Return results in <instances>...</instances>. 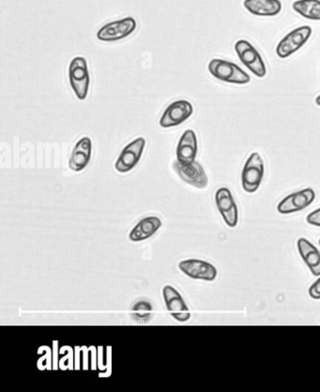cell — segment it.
<instances>
[{"label":"cell","mask_w":320,"mask_h":392,"mask_svg":"<svg viewBox=\"0 0 320 392\" xmlns=\"http://www.w3.org/2000/svg\"><path fill=\"white\" fill-rule=\"evenodd\" d=\"M208 72L220 81L235 85H246L251 77L236 64L223 59H213L208 63Z\"/></svg>","instance_id":"obj_1"},{"label":"cell","mask_w":320,"mask_h":392,"mask_svg":"<svg viewBox=\"0 0 320 392\" xmlns=\"http://www.w3.org/2000/svg\"><path fill=\"white\" fill-rule=\"evenodd\" d=\"M69 80L70 87L78 99H86L90 87V76L86 58L76 57L70 61Z\"/></svg>","instance_id":"obj_2"},{"label":"cell","mask_w":320,"mask_h":392,"mask_svg":"<svg viewBox=\"0 0 320 392\" xmlns=\"http://www.w3.org/2000/svg\"><path fill=\"white\" fill-rule=\"evenodd\" d=\"M235 51L242 63L258 78L267 75L266 65L257 49L247 40H240L235 44Z\"/></svg>","instance_id":"obj_3"},{"label":"cell","mask_w":320,"mask_h":392,"mask_svg":"<svg viewBox=\"0 0 320 392\" xmlns=\"http://www.w3.org/2000/svg\"><path fill=\"white\" fill-rule=\"evenodd\" d=\"M264 176V162L258 153H252L243 167L242 184L243 190L255 193L260 188Z\"/></svg>","instance_id":"obj_4"},{"label":"cell","mask_w":320,"mask_h":392,"mask_svg":"<svg viewBox=\"0 0 320 392\" xmlns=\"http://www.w3.org/2000/svg\"><path fill=\"white\" fill-rule=\"evenodd\" d=\"M312 28L309 26H301L289 32L278 43L276 54L280 58H287L299 51L312 35Z\"/></svg>","instance_id":"obj_5"},{"label":"cell","mask_w":320,"mask_h":392,"mask_svg":"<svg viewBox=\"0 0 320 392\" xmlns=\"http://www.w3.org/2000/svg\"><path fill=\"white\" fill-rule=\"evenodd\" d=\"M137 26L136 19L133 17H126L102 26L97 33V38L99 40L107 41V43L123 40L133 34Z\"/></svg>","instance_id":"obj_6"},{"label":"cell","mask_w":320,"mask_h":392,"mask_svg":"<svg viewBox=\"0 0 320 392\" xmlns=\"http://www.w3.org/2000/svg\"><path fill=\"white\" fill-rule=\"evenodd\" d=\"M146 146V140L142 137L136 138L131 141L128 146L122 150V154L114 164V168L117 172L120 173H126L131 172L132 170L136 168L138 162L140 161L142 157L144 149Z\"/></svg>","instance_id":"obj_7"},{"label":"cell","mask_w":320,"mask_h":392,"mask_svg":"<svg viewBox=\"0 0 320 392\" xmlns=\"http://www.w3.org/2000/svg\"><path fill=\"white\" fill-rule=\"evenodd\" d=\"M176 173L186 184L193 185L199 190L207 187L208 179L204 168L198 161L191 164H181L178 160L173 162Z\"/></svg>","instance_id":"obj_8"},{"label":"cell","mask_w":320,"mask_h":392,"mask_svg":"<svg viewBox=\"0 0 320 392\" xmlns=\"http://www.w3.org/2000/svg\"><path fill=\"white\" fill-rule=\"evenodd\" d=\"M163 297L167 311L178 322H187L191 318L189 308L184 302L183 296L172 285H164Z\"/></svg>","instance_id":"obj_9"},{"label":"cell","mask_w":320,"mask_h":392,"mask_svg":"<svg viewBox=\"0 0 320 392\" xmlns=\"http://www.w3.org/2000/svg\"><path fill=\"white\" fill-rule=\"evenodd\" d=\"M193 105L187 100H177L171 103L161 117L160 126L164 129L181 125L192 116Z\"/></svg>","instance_id":"obj_10"},{"label":"cell","mask_w":320,"mask_h":392,"mask_svg":"<svg viewBox=\"0 0 320 392\" xmlns=\"http://www.w3.org/2000/svg\"><path fill=\"white\" fill-rule=\"evenodd\" d=\"M178 269L192 279L213 281L217 277L216 268L201 259H185L178 263Z\"/></svg>","instance_id":"obj_11"},{"label":"cell","mask_w":320,"mask_h":392,"mask_svg":"<svg viewBox=\"0 0 320 392\" xmlns=\"http://www.w3.org/2000/svg\"><path fill=\"white\" fill-rule=\"evenodd\" d=\"M215 202L225 224L230 228H235L239 221V212L231 191L227 187L219 188L216 191Z\"/></svg>","instance_id":"obj_12"},{"label":"cell","mask_w":320,"mask_h":392,"mask_svg":"<svg viewBox=\"0 0 320 392\" xmlns=\"http://www.w3.org/2000/svg\"><path fill=\"white\" fill-rule=\"evenodd\" d=\"M315 199V191L312 188H306V190L299 191V192L284 197L279 203L277 210L282 214L296 213V212L304 210L312 205Z\"/></svg>","instance_id":"obj_13"},{"label":"cell","mask_w":320,"mask_h":392,"mask_svg":"<svg viewBox=\"0 0 320 392\" xmlns=\"http://www.w3.org/2000/svg\"><path fill=\"white\" fill-rule=\"evenodd\" d=\"M92 141L89 137L80 138L75 144L69 161L70 169L79 173L89 165L92 158Z\"/></svg>","instance_id":"obj_14"},{"label":"cell","mask_w":320,"mask_h":392,"mask_svg":"<svg viewBox=\"0 0 320 392\" xmlns=\"http://www.w3.org/2000/svg\"><path fill=\"white\" fill-rule=\"evenodd\" d=\"M198 138L195 131L188 129L181 135L177 146V160L181 164H191L198 156Z\"/></svg>","instance_id":"obj_15"},{"label":"cell","mask_w":320,"mask_h":392,"mask_svg":"<svg viewBox=\"0 0 320 392\" xmlns=\"http://www.w3.org/2000/svg\"><path fill=\"white\" fill-rule=\"evenodd\" d=\"M161 220L157 217H148L141 219L132 229L129 239L133 243H139L152 237L161 229Z\"/></svg>","instance_id":"obj_16"},{"label":"cell","mask_w":320,"mask_h":392,"mask_svg":"<svg viewBox=\"0 0 320 392\" xmlns=\"http://www.w3.org/2000/svg\"><path fill=\"white\" fill-rule=\"evenodd\" d=\"M243 6L255 16H276L282 11L280 0H245Z\"/></svg>","instance_id":"obj_17"},{"label":"cell","mask_w":320,"mask_h":392,"mask_svg":"<svg viewBox=\"0 0 320 392\" xmlns=\"http://www.w3.org/2000/svg\"><path fill=\"white\" fill-rule=\"evenodd\" d=\"M297 244L299 255L304 259L305 264L307 265L314 276H319L320 253L319 249L305 238H299Z\"/></svg>","instance_id":"obj_18"},{"label":"cell","mask_w":320,"mask_h":392,"mask_svg":"<svg viewBox=\"0 0 320 392\" xmlns=\"http://www.w3.org/2000/svg\"><path fill=\"white\" fill-rule=\"evenodd\" d=\"M292 8L304 18L320 21V0H297Z\"/></svg>","instance_id":"obj_19"},{"label":"cell","mask_w":320,"mask_h":392,"mask_svg":"<svg viewBox=\"0 0 320 392\" xmlns=\"http://www.w3.org/2000/svg\"><path fill=\"white\" fill-rule=\"evenodd\" d=\"M152 314V307L151 303L148 302H138L134 305L132 315L134 320L140 322H146L149 320Z\"/></svg>","instance_id":"obj_20"},{"label":"cell","mask_w":320,"mask_h":392,"mask_svg":"<svg viewBox=\"0 0 320 392\" xmlns=\"http://www.w3.org/2000/svg\"><path fill=\"white\" fill-rule=\"evenodd\" d=\"M306 221L310 225L320 227V208L308 214Z\"/></svg>","instance_id":"obj_21"},{"label":"cell","mask_w":320,"mask_h":392,"mask_svg":"<svg viewBox=\"0 0 320 392\" xmlns=\"http://www.w3.org/2000/svg\"><path fill=\"white\" fill-rule=\"evenodd\" d=\"M309 295L311 298L315 300H320V278L316 280L309 288Z\"/></svg>","instance_id":"obj_22"},{"label":"cell","mask_w":320,"mask_h":392,"mask_svg":"<svg viewBox=\"0 0 320 392\" xmlns=\"http://www.w3.org/2000/svg\"><path fill=\"white\" fill-rule=\"evenodd\" d=\"M316 105L320 106V95L316 99Z\"/></svg>","instance_id":"obj_23"},{"label":"cell","mask_w":320,"mask_h":392,"mask_svg":"<svg viewBox=\"0 0 320 392\" xmlns=\"http://www.w3.org/2000/svg\"><path fill=\"white\" fill-rule=\"evenodd\" d=\"M319 244H320V240H319Z\"/></svg>","instance_id":"obj_24"}]
</instances>
